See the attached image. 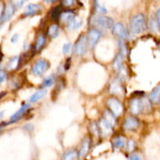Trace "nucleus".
<instances>
[{
  "label": "nucleus",
  "instance_id": "1",
  "mask_svg": "<svg viewBox=\"0 0 160 160\" xmlns=\"http://www.w3.org/2000/svg\"><path fill=\"white\" fill-rule=\"evenodd\" d=\"M145 20L143 14H137L131 19L130 30L134 34H140L145 30Z\"/></svg>",
  "mask_w": 160,
  "mask_h": 160
},
{
  "label": "nucleus",
  "instance_id": "2",
  "mask_svg": "<svg viewBox=\"0 0 160 160\" xmlns=\"http://www.w3.org/2000/svg\"><path fill=\"white\" fill-rule=\"evenodd\" d=\"M49 67V63L45 59H39L36 61L35 63L32 66L31 72L34 76H42Z\"/></svg>",
  "mask_w": 160,
  "mask_h": 160
},
{
  "label": "nucleus",
  "instance_id": "3",
  "mask_svg": "<svg viewBox=\"0 0 160 160\" xmlns=\"http://www.w3.org/2000/svg\"><path fill=\"white\" fill-rule=\"evenodd\" d=\"M88 43V38L84 34L81 35L77 41L74 46V53L77 56H83L87 52V48Z\"/></svg>",
  "mask_w": 160,
  "mask_h": 160
},
{
  "label": "nucleus",
  "instance_id": "4",
  "mask_svg": "<svg viewBox=\"0 0 160 160\" xmlns=\"http://www.w3.org/2000/svg\"><path fill=\"white\" fill-rule=\"evenodd\" d=\"M107 106L110 109V112L116 117H119L123 113V107L120 101L115 98H110L107 100Z\"/></svg>",
  "mask_w": 160,
  "mask_h": 160
},
{
  "label": "nucleus",
  "instance_id": "5",
  "mask_svg": "<svg viewBox=\"0 0 160 160\" xmlns=\"http://www.w3.org/2000/svg\"><path fill=\"white\" fill-rule=\"evenodd\" d=\"M94 23L98 27L105 29H109L113 28V20L110 17H105V16H98L94 18Z\"/></svg>",
  "mask_w": 160,
  "mask_h": 160
},
{
  "label": "nucleus",
  "instance_id": "6",
  "mask_svg": "<svg viewBox=\"0 0 160 160\" xmlns=\"http://www.w3.org/2000/svg\"><path fill=\"white\" fill-rule=\"evenodd\" d=\"M14 12H15V6H14L12 3L7 4L5 8H3V5H2V12H1L2 23L9 20V19L13 16Z\"/></svg>",
  "mask_w": 160,
  "mask_h": 160
},
{
  "label": "nucleus",
  "instance_id": "7",
  "mask_svg": "<svg viewBox=\"0 0 160 160\" xmlns=\"http://www.w3.org/2000/svg\"><path fill=\"white\" fill-rule=\"evenodd\" d=\"M101 37V33L96 29H92L88 34V43L91 48H93Z\"/></svg>",
  "mask_w": 160,
  "mask_h": 160
},
{
  "label": "nucleus",
  "instance_id": "8",
  "mask_svg": "<svg viewBox=\"0 0 160 160\" xmlns=\"http://www.w3.org/2000/svg\"><path fill=\"white\" fill-rule=\"evenodd\" d=\"M112 32L122 40H124L128 38V31L123 23H117L114 25V27L112 28Z\"/></svg>",
  "mask_w": 160,
  "mask_h": 160
},
{
  "label": "nucleus",
  "instance_id": "9",
  "mask_svg": "<svg viewBox=\"0 0 160 160\" xmlns=\"http://www.w3.org/2000/svg\"><path fill=\"white\" fill-rule=\"evenodd\" d=\"M130 111L134 115H138L143 111V104L142 100L139 98H134L131 100L130 103Z\"/></svg>",
  "mask_w": 160,
  "mask_h": 160
},
{
  "label": "nucleus",
  "instance_id": "10",
  "mask_svg": "<svg viewBox=\"0 0 160 160\" xmlns=\"http://www.w3.org/2000/svg\"><path fill=\"white\" fill-rule=\"evenodd\" d=\"M98 126V128H99L100 134H102V135H109L112 132V127L103 118L100 120Z\"/></svg>",
  "mask_w": 160,
  "mask_h": 160
},
{
  "label": "nucleus",
  "instance_id": "11",
  "mask_svg": "<svg viewBox=\"0 0 160 160\" xmlns=\"http://www.w3.org/2000/svg\"><path fill=\"white\" fill-rule=\"evenodd\" d=\"M139 123L137 119L134 117H128L123 123V128L128 131H133L137 129L138 127Z\"/></svg>",
  "mask_w": 160,
  "mask_h": 160
},
{
  "label": "nucleus",
  "instance_id": "12",
  "mask_svg": "<svg viewBox=\"0 0 160 160\" xmlns=\"http://www.w3.org/2000/svg\"><path fill=\"white\" fill-rule=\"evenodd\" d=\"M89 148H90V141H89L88 138L84 139V141H83L82 144H81L79 152H78V157L79 159L84 157L87 155V153L88 152Z\"/></svg>",
  "mask_w": 160,
  "mask_h": 160
},
{
  "label": "nucleus",
  "instance_id": "13",
  "mask_svg": "<svg viewBox=\"0 0 160 160\" xmlns=\"http://www.w3.org/2000/svg\"><path fill=\"white\" fill-rule=\"evenodd\" d=\"M30 107V106L28 104H25L17 111L16 113H14L12 117H10V120H9V123H14V122L17 121V120H20L22 116L24 114V112H26L28 109V108Z\"/></svg>",
  "mask_w": 160,
  "mask_h": 160
},
{
  "label": "nucleus",
  "instance_id": "14",
  "mask_svg": "<svg viewBox=\"0 0 160 160\" xmlns=\"http://www.w3.org/2000/svg\"><path fill=\"white\" fill-rule=\"evenodd\" d=\"M42 9V6L38 4H29L26 7L24 16H33L39 12Z\"/></svg>",
  "mask_w": 160,
  "mask_h": 160
},
{
  "label": "nucleus",
  "instance_id": "15",
  "mask_svg": "<svg viewBox=\"0 0 160 160\" xmlns=\"http://www.w3.org/2000/svg\"><path fill=\"white\" fill-rule=\"evenodd\" d=\"M82 25V20L80 17H75L70 23L67 24V28L70 31H74V30L80 28Z\"/></svg>",
  "mask_w": 160,
  "mask_h": 160
},
{
  "label": "nucleus",
  "instance_id": "16",
  "mask_svg": "<svg viewBox=\"0 0 160 160\" xmlns=\"http://www.w3.org/2000/svg\"><path fill=\"white\" fill-rule=\"evenodd\" d=\"M150 101L154 103H159L160 102V85L156 86L149 95Z\"/></svg>",
  "mask_w": 160,
  "mask_h": 160
},
{
  "label": "nucleus",
  "instance_id": "17",
  "mask_svg": "<svg viewBox=\"0 0 160 160\" xmlns=\"http://www.w3.org/2000/svg\"><path fill=\"white\" fill-rule=\"evenodd\" d=\"M59 17H60L61 21H62V23H67V24H68V23L74 18L75 15L72 11H65V12L61 13Z\"/></svg>",
  "mask_w": 160,
  "mask_h": 160
},
{
  "label": "nucleus",
  "instance_id": "18",
  "mask_svg": "<svg viewBox=\"0 0 160 160\" xmlns=\"http://www.w3.org/2000/svg\"><path fill=\"white\" fill-rule=\"evenodd\" d=\"M45 95H46V90L45 89H40V90L37 91L34 95H31V97L30 98V102L32 103L36 102L42 99Z\"/></svg>",
  "mask_w": 160,
  "mask_h": 160
},
{
  "label": "nucleus",
  "instance_id": "19",
  "mask_svg": "<svg viewBox=\"0 0 160 160\" xmlns=\"http://www.w3.org/2000/svg\"><path fill=\"white\" fill-rule=\"evenodd\" d=\"M115 117L116 116L113 115V114H112L110 111L106 110V111H105L104 113H103V119H104L106 122H108V123H109V124L112 127V128L115 126L116 122H117L116 121Z\"/></svg>",
  "mask_w": 160,
  "mask_h": 160
},
{
  "label": "nucleus",
  "instance_id": "20",
  "mask_svg": "<svg viewBox=\"0 0 160 160\" xmlns=\"http://www.w3.org/2000/svg\"><path fill=\"white\" fill-rule=\"evenodd\" d=\"M123 57H124V55L123 53L120 52L117 55V57L115 58V60L113 62V67L115 70H120L123 67Z\"/></svg>",
  "mask_w": 160,
  "mask_h": 160
},
{
  "label": "nucleus",
  "instance_id": "21",
  "mask_svg": "<svg viewBox=\"0 0 160 160\" xmlns=\"http://www.w3.org/2000/svg\"><path fill=\"white\" fill-rule=\"evenodd\" d=\"M59 34V26L56 24H52L48 28V35L52 38H55L57 37Z\"/></svg>",
  "mask_w": 160,
  "mask_h": 160
},
{
  "label": "nucleus",
  "instance_id": "22",
  "mask_svg": "<svg viewBox=\"0 0 160 160\" xmlns=\"http://www.w3.org/2000/svg\"><path fill=\"white\" fill-rule=\"evenodd\" d=\"M19 62H20V57L19 56H14V57L11 58L7 64V69L9 70H15L18 67Z\"/></svg>",
  "mask_w": 160,
  "mask_h": 160
},
{
  "label": "nucleus",
  "instance_id": "23",
  "mask_svg": "<svg viewBox=\"0 0 160 160\" xmlns=\"http://www.w3.org/2000/svg\"><path fill=\"white\" fill-rule=\"evenodd\" d=\"M45 37L44 34H40L38 35V37L36 39L35 42V46H34V48H35L36 51H40L42 48V47L45 45Z\"/></svg>",
  "mask_w": 160,
  "mask_h": 160
},
{
  "label": "nucleus",
  "instance_id": "24",
  "mask_svg": "<svg viewBox=\"0 0 160 160\" xmlns=\"http://www.w3.org/2000/svg\"><path fill=\"white\" fill-rule=\"evenodd\" d=\"M110 92L113 94H120L123 92V88L118 81H115L110 86Z\"/></svg>",
  "mask_w": 160,
  "mask_h": 160
},
{
  "label": "nucleus",
  "instance_id": "25",
  "mask_svg": "<svg viewBox=\"0 0 160 160\" xmlns=\"http://www.w3.org/2000/svg\"><path fill=\"white\" fill-rule=\"evenodd\" d=\"M149 29L154 34H157L159 32L160 28L158 24V22L156 19H152L149 21Z\"/></svg>",
  "mask_w": 160,
  "mask_h": 160
},
{
  "label": "nucleus",
  "instance_id": "26",
  "mask_svg": "<svg viewBox=\"0 0 160 160\" xmlns=\"http://www.w3.org/2000/svg\"><path fill=\"white\" fill-rule=\"evenodd\" d=\"M77 156H78V155H77L76 152L73 151V150H70V151L67 152L63 155L62 160H75Z\"/></svg>",
  "mask_w": 160,
  "mask_h": 160
},
{
  "label": "nucleus",
  "instance_id": "27",
  "mask_svg": "<svg viewBox=\"0 0 160 160\" xmlns=\"http://www.w3.org/2000/svg\"><path fill=\"white\" fill-rule=\"evenodd\" d=\"M54 81H55V78L53 75H52V76L48 77L46 79L44 80V81L42 82V86H43L44 88L51 87V86L53 84V83H54Z\"/></svg>",
  "mask_w": 160,
  "mask_h": 160
},
{
  "label": "nucleus",
  "instance_id": "28",
  "mask_svg": "<svg viewBox=\"0 0 160 160\" xmlns=\"http://www.w3.org/2000/svg\"><path fill=\"white\" fill-rule=\"evenodd\" d=\"M113 146L115 147L116 148H120L124 145V141H123V138L121 137H118L117 138L114 139L113 141Z\"/></svg>",
  "mask_w": 160,
  "mask_h": 160
},
{
  "label": "nucleus",
  "instance_id": "29",
  "mask_svg": "<svg viewBox=\"0 0 160 160\" xmlns=\"http://www.w3.org/2000/svg\"><path fill=\"white\" fill-rule=\"evenodd\" d=\"M119 46H120V52L123 53V54L125 56L127 53V48L125 44L123 43V41L122 40V39H120V40H119Z\"/></svg>",
  "mask_w": 160,
  "mask_h": 160
},
{
  "label": "nucleus",
  "instance_id": "30",
  "mask_svg": "<svg viewBox=\"0 0 160 160\" xmlns=\"http://www.w3.org/2000/svg\"><path fill=\"white\" fill-rule=\"evenodd\" d=\"M25 1H26V0H11V3H12L15 7L18 8L23 6V4L24 3Z\"/></svg>",
  "mask_w": 160,
  "mask_h": 160
},
{
  "label": "nucleus",
  "instance_id": "31",
  "mask_svg": "<svg viewBox=\"0 0 160 160\" xmlns=\"http://www.w3.org/2000/svg\"><path fill=\"white\" fill-rule=\"evenodd\" d=\"M62 4L66 7H70L75 4V0H62Z\"/></svg>",
  "mask_w": 160,
  "mask_h": 160
},
{
  "label": "nucleus",
  "instance_id": "32",
  "mask_svg": "<svg viewBox=\"0 0 160 160\" xmlns=\"http://www.w3.org/2000/svg\"><path fill=\"white\" fill-rule=\"evenodd\" d=\"M61 13H60V8L57 7L55 8L54 9L52 10V16L53 19H56L58 17H60Z\"/></svg>",
  "mask_w": 160,
  "mask_h": 160
},
{
  "label": "nucleus",
  "instance_id": "33",
  "mask_svg": "<svg viewBox=\"0 0 160 160\" xmlns=\"http://www.w3.org/2000/svg\"><path fill=\"white\" fill-rule=\"evenodd\" d=\"M70 48H71V44L70 43H67L63 45L62 47V53L63 54H67L70 51Z\"/></svg>",
  "mask_w": 160,
  "mask_h": 160
},
{
  "label": "nucleus",
  "instance_id": "34",
  "mask_svg": "<svg viewBox=\"0 0 160 160\" xmlns=\"http://www.w3.org/2000/svg\"><path fill=\"white\" fill-rule=\"evenodd\" d=\"M6 80V73L3 70H1L0 72V84H2Z\"/></svg>",
  "mask_w": 160,
  "mask_h": 160
},
{
  "label": "nucleus",
  "instance_id": "35",
  "mask_svg": "<svg viewBox=\"0 0 160 160\" xmlns=\"http://www.w3.org/2000/svg\"><path fill=\"white\" fill-rule=\"evenodd\" d=\"M134 145H134V142H133V141H131V140L128 141V151H132V150L134 148Z\"/></svg>",
  "mask_w": 160,
  "mask_h": 160
},
{
  "label": "nucleus",
  "instance_id": "36",
  "mask_svg": "<svg viewBox=\"0 0 160 160\" xmlns=\"http://www.w3.org/2000/svg\"><path fill=\"white\" fill-rule=\"evenodd\" d=\"M19 38V34H13V35L12 36V38H11V42L12 43H16L17 42V41L18 40Z\"/></svg>",
  "mask_w": 160,
  "mask_h": 160
},
{
  "label": "nucleus",
  "instance_id": "37",
  "mask_svg": "<svg viewBox=\"0 0 160 160\" xmlns=\"http://www.w3.org/2000/svg\"><path fill=\"white\" fill-rule=\"evenodd\" d=\"M156 20H157L158 24H159V27L160 28V9H159L157 11H156Z\"/></svg>",
  "mask_w": 160,
  "mask_h": 160
},
{
  "label": "nucleus",
  "instance_id": "38",
  "mask_svg": "<svg viewBox=\"0 0 160 160\" xmlns=\"http://www.w3.org/2000/svg\"><path fill=\"white\" fill-rule=\"evenodd\" d=\"M130 160H142L140 156L137 154H133L130 156Z\"/></svg>",
  "mask_w": 160,
  "mask_h": 160
},
{
  "label": "nucleus",
  "instance_id": "39",
  "mask_svg": "<svg viewBox=\"0 0 160 160\" xmlns=\"http://www.w3.org/2000/svg\"><path fill=\"white\" fill-rule=\"evenodd\" d=\"M46 2H54L55 0H45Z\"/></svg>",
  "mask_w": 160,
  "mask_h": 160
}]
</instances>
